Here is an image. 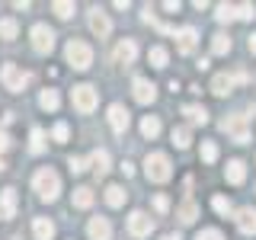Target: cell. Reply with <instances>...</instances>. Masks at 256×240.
I'll list each match as a JSON object with an SVG mask.
<instances>
[{"label": "cell", "instance_id": "cell-1", "mask_svg": "<svg viewBox=\"0 0 256 240\" xmlns=\"http://www.w3.org/2000/svg\"><path fill=\"white\" fill-rule=\"evenodd\" d=\"M32 189L38 192V198H45V202H54V198H58V192H61L58 173H54L52 166H42V170L32 176Z\"/></svg>", "mask_w": 256, "mask_h": 240}, {"label": "cell", "instance_id": "cell-2", "mask_svg": "<svg viewBox=\"0 0 256 240\" xmlns=\"http://www.w3.org/2000/svg\"><path fill=\"white\" fill-rule=\"evenodd\" d=\"M144 173H148L150 182H166L173 176V166H170V157L160 154V150H154V154L144 157Z\"/></svg>", "mask_w": 256, "mask_h": 240}, {"label": "cell", "instance_id": "cell-3", "mask_svg": "<svg viewBox=\"0 0 256 240\" xmlns=\"http://www.w3.org/2000/svg\"><path fill=\"white\" fill-rule=\"evenodd\" d=\"M64 58H68L70 68H77V70H86L93 64V48L84 42V38H70L68 48H64Z\"/></svg>", "mask_w": 256, "mask_h": 240}, {"label": "cell", "instance_id": "cell-4", "mask_svg": "<svg viewBox=\"0 0 256 240\" xmlns=\"http://www.w3.org/2000/svg\"><path fill=\"white\" fill-rule=\"evenodd\" d=\"M70 102H74V109L80 112V116H90V112L96 109V102H100V93H96L90 84H80V86L70 90Z\"/></svg>", "mask_w": 256, "mask_h": 240}, {"label": "cell", "instance_id": "cell-5", "mask_svg": "<svg viewBox=\"0 0 256 240\" xmlns=\"http://www.w3.org/2000/svg\"><path fill=\"white\" fill-rule=\"evenodd\" d=\"M221 128L224 132L230 134V138H234L237 144H246L250 141V128H246V116H228L221 122Z\"/></svg>", "mask_w": 256, "mask_h": 240}, {"label": "cell", "instance_id": "cell-6", "mask_svg": "<svg viewBox=\"0 0 256 240\" xmlns=\"http://www.w3.org/2000/svg\"><path fill=\"white\" fill-rule=\"evenodd\" d=\"M0 80H4V86L10 93H20L22 86L29 84V74H22L16 64H4V70H0Z\"/></svg>", "mask_w": 256, "mask_h": 240}, {"label": "cell", "instance_id": "cell-7", "mask_svg": "<svg viewBox=\"0 0 256 240\" xmlns=\"http://www.w3.org/2000/svg\"><path fill=\"white\" fill-rule=\"evenodd\" d=\"M29 36H32V48H36L38 54H48V52L54 48V32L48 29L45 22H38V26H32V32H29Z\"/></svg>", "mask_w": 256, "mask_h": 240}, {"label": "cell", "instance_id": "cell-8", "mask_svg": "<svg viewBox=\"0 0 256 240\" xmlns=\"http://www.w3.org/2000/svg\"><path fill=\"white\" fill-rule=\"evenodd\" d=\"M132 93H134V100H138V102H144V106L157 100V86L150 84L148 77H134L132 80Z\"/></svg>", "mask_w": 256, "mask_h": 240}, {"label": "cell", "instance_id": "cell-9", "mask_svg": "<svg viewBox=\"0 0 256 240\" xmlns=\"http://www.w3.org/2000/svg\"><path fill=\"white\" fill-rule=\"evenodd\" d=\"M128 230H132V237H148L154 230V221L148 218V212H132L128 214Z\"/></svg>", "mask_w": 256, "mask_h": 240}, {"label": "cell", "instance_id": "cell-10", "mask_svg": "<svg viewBox=\"0 0 256 240\" xmlns=\"http://www.w3.org/2000/svg\"><path fill=\"white\" fill-rule=\"evenodd\" d=\"M128 122H132V118H128V109L122 106V102H112V106H109V125H112V132L125 134L128 132Z\"/></svg>", "mask_w": 256, "mask_h": 240}, {"label": "cell", "instance_id": "cell-11", "mask_svg": "<svg viewBox=\"0 0 256 240\" xmlns=\"http://www.w3.org/2000/svg\"><path fill=\"white\" fill-rule=\"evenodd\" d=\"M134 58H138V42H134V38H122V42L116 45L112 61H116V64H132Z\"/></svg>", "mask_w": 256, "mask_h": 240}, {"label": "cell", "instance_id": "cell-12", "mask_svg": "<svg viewBox=\"0 0 256 240\" xmlns=\"http://www.w3.org/2000/svg\"><path fill=\"white\" fill-rule=\"evenodd\" d=\"M196 42H198V32L192 26L176 32V52H180V54H192V52H196Z\"/></svg>", "mask_w": 256, "mask_h": 240}, {"label": "cell", "instance_id": "cell-13", "mask_svg": "<svg viewBox=\"0 0 256 240\" xmlns=\"http://www.w3.org/2000/svg\"><path fill=\"white\" fill-rule=\"evenodd\" d=\"M86 234H90V240H112V224H109V218H90V224H86Z\"/></svg>", "mask_w": 256, "mask_h": 240}, {"label": "cell", "instance_id": "cell-14", "mask_svg": "<svg viewBox=\"0 0 256 240\" xmlns=\"http://www.w3.org/2000/svg\"><path fill=\"white\" fill-rule=\"evenodd\" d=\"M90 29H93L96 38H106L109 32H112V20H109L102 10H93V13H90Z\"/></svg>", "mask_w": 256, "mask_h": 240}, {"label": "cell", "instance_id": "cell-15", "mask_svg": "<svg viewBox=\"0 0 256 240\" xmlns=\"http://www.w3.org/2000/svg\"><path fill=\"white\" fill-rule=\"evenodd\" d=\"M237 228H240V234H256V208H240L237 212Z\"/></svg>", "mask_w": 256, "mask_h": 240}, {"label": "cell", "instance_id": "cell-16", "mask_svg": "<svg viewBox=\"0 0 256 240\" xmlns=\"http://www.w3.org/2000/svg\"><path fill=\"white\" fill-rule=\"evenodd\" d=\"M224 176H228L230 186H240V182L246 180V164H244V160H230L228 170H224Z\"/></svg>", "mask_w": 256, "mask_h": 240}, {"label": "cell", "instance_id": "cell-17", "mask_svg": "<svg viewBox=\"0 0 256 240\" xmlns=\"http://www.w3.org/2000/svg\"><path fill=\"white\" fill-rule=\"evenodd\" d=\"M234 84H237L234 74H218V77L212 80V93L214 96H228L230 90H234Z\"/></svg>", "mask_w": 256, "mask_h": 240}, {"label": "cell", "instance_id": "cell-18", "mask_svg": "<svg viewBox=\"0 0 256 240\" xmlns=\"http://www.w3.org/2000/svg\"><path fill=\"white\" fill-rule=\"evenodd\" d=\"M90 164H93V173L96 176H106L109 173V164H112V157H109V150H93V157H90Z\"/></svg>", "mask_w": 256, "mask_h": 240}, {"label": "cell", "instance_id": "cell-19", "mask_svg": "<svg viewBox=\"0 0 256 240\" xmlns=\"http://www.w3.org/2000/svg\"><path fill=\"white\" fill-rule=\"evenodd\" d=\"M0 214H4V218H13L16 214V189L0 192Z\"/></svg>", "mask_w": 256, "mask_h": 240}, {"label": "cell", "instance_id": "cell-20", "mask_svg": "<svg viewBox=\"0 0 256 240\" xmlns=\"http://www.w3.org/2000/svg\"><path fill=\"white\" fill-rule=\"evenodd\" d=\"M32 234H36V240H52L54 237V224L48 218H36L32 221Z\"/></svg>", "mask_w": 256, "mask_h": 240}, {"label": "cell", "instance_id": "cell-21", "mask_svg": "<svg viewBox=\"0 0 256 240\" xmlns=\"http://www.w3.org/2000/svg\"><path fill=\"white\" fill-rule=\"evenodd\" d=\"M176 218H180L182 224H192V221L198 218V205L192 202V198H186V202L180 205V212H176Z\"/></svg>", "mask_w": 256, "mask_h": 240}, {"label": "cell", "instance_id": "cell-22", "mask_svg": "<svg viewBox=\"0 0 256 240\" xmlns=\"http://www.w3.org/2000/svg\"><path fill=\"white\" fill-rule=\"evenodd\" d=\"M182 116H186L192 125H205L208 122V109L205 106H182Z\"/></svg>", "mask_w": 256, "mask_h": 240}, {"label": "cell", "instance_id": "cell-23", "mask_svg": "<svg viewBox=\"0 0 256 240\" xmlns=\"http://www.w3.org/2000/svg\"><path fill=\"white\" fill-rule=\"evenodd\" d=\"M70 198H74V208H90L93 205V189L90 186H77Z\"/></svg>", "mask_w": 256, "mask_h": 240}, {"label": "cell", "instance_id": "cell-24", "mask_svg": "<svg viewBox=\"0 0 256 240\" xmlns=\"http://www.w3.org/2000/svg\"><path fill=\"white\" fill-rule=\"evenodd\" d=\"M141 134L154 141L157 134H160V118H157V116H144V118H141Z\"/></svg>", "mask_w": 256, "mask_h": 240}, {"label": "cell", "instance_id": "cell-25", "mask_svg": "<svg viewBox=\"0 0 256 240\" xmlns=\"http://www.w3.org/2000/svg\"><path fill=\"white\" fill-rule=\"evenodd\" d=\"M170 138H173V144H176V148L182 150V148H189V141H192V132H189L186 125H173Z\"/></svg>", "mask_w": 256, "mask_h": 240}, {"label": "cell", "instance_id": "cell-26", "mask_svg": "<svg viewBox=\"0 0 256 240\" xmlns=\"http://www.w3.org/2000/svg\"><path fill=\"white\" fill-rule=\"evenodd\" d=\"M38 106L48 109V112H54V109L61 106V96H58V90H42V96H38Z\"/></svg>", "mask_w": 256, "mask_h": 240}, {"label": "cell", "instance_id": "cell-27", "mask_svg": "<svg viewBox=\"0 0 256 240\" xmlns=\"http://www.w3.org/2000/svg\"><path fill=\"white\" fill-rule=\"evenodd\" d=\"M125 196H128V192H125L122 186H106V202H109L112 208H122V205H125Z\"/></svg>", "mask_w": 256, "mask_h": 240}, {"label": "cell", "instance_id": "cell-28", "mask_svg": "<svg viewBox=\"0 0 256 240\" xmlns=\"http://www.w3.org/2000/svg\"><path fill=\"white\" fill-rule=\"evenodd\" d=\"M16 32H20L16 20H13V16H4V20H0V38H6V42H10V38H16Z\"/></svg>", "mask_w": 256, "mask_h": 240}, {"label": "cell", "instance_id": "cell-29", "mask_svg": "<svg viewBox=\"0 0 256 240\" xmlns=\"http://www.w3.org/2000/svg\"><path fill=\"white\" fill-rule=\"evenodd\" d=\"M148 61L154 64V68H166V61H170V54H166V48H160V45H154L148 52Z\"/></svg>", "mask_w": 256, "mask_h": 240}, {"label": "cell", "instance_id": "cell-30", "mask_svg": "<svg viewBox=\"0 0 256 240\" xmlns=\"http://www.w3.org/2000/svg\"><path fill=\"white\" fill-rule=\"evenodd\" d=\"M214 20H218V22H234V20H237V6H234V4H218Z\"/></svg>", "mask_w": 256, "mask_h": 240}, {"label": "cell", "instance_id": "cell-31", "mask_svg": "<svg viewBox=\"0 0 256 240\" xmlns=\"http://www.w3.org/2000/svg\"><path fill=\"white\" fill-rule=\"evenodd\" d=\"M212 52H214V54H228V52H230V38L224 36V32L212 36Z\"/></svg>", "mask_w": 256, "mask_h": 240}, {"label": "cell", "instance_id": "cell-32", "mask_svg": "<svg viewBox=\"0 0 256 240\" xmlns=\"http://www.w3.org/2000/svg\"><path fill=\"white\" fill-rule=\"evenodd\" d=\"M52 10L61 16V20H70V16H74V4H70V0H54L52 4Z\"/></svg>", "mask_w": 256, "mask_h": 240}, {"label": "cell", "instance_id": "cell-33", "mask_svg": "<svg viewBox=\"0 0 256 240\" xmlns=\"http://www.w3.org/2000/svg\"><path fill=\"white\" fill-rule=\"evenodd\" d=\"M202 160L205 164H214V160H218V144L214 141H202Z\"/></svg>", "mask_w": 256, "mask_h": 240}, {"label": "cell", "instance_id": "cell-34", "mask_svg": "<svg viewBox=\"0 0 256 240\" xmlns=\"http://www.w3.org/2000/svg\"><path fill=\"white\" fill-rule=\"evenodd\" d=\"M42 148H45V132H42V128H32V144H29V150H32V154H38Z\"/></svg>", "mask_w": 256, "mask_h": 240}, {"label": "cell", "instance_id": "cell-35", "mask_svg": "<svg viewBox=\"0 0 256 240\" xmlns=\"http://www.w3.org/2000/svg\"><path fill=\"white\" fill-rule=\"evenodd\" d=\"M52 138L58 141V144L68 141V138H70V128H68V122H58V125H54V128H52Z\"/></svg>", "mask_w": 256, "mask_h": 240}, {"label": "cell", "instance_id": "cell-36", "mask_svg": "<svg viewBox=\"0 0 256 240\" xmlns=\"http://www.w3.org/2000/svg\"><path fill=\"white\" fill-rule=\"evenodd\" d=\"M212 205H214V212H218V214H230V212H234V205H230L224 196H214V198H212Z\"/></svg>", "mask_w": 256, "mask_h": 240}, {"label": "cell", "instance_id": "cell-37", "mask_svg": "<svg viewBox=\"0 0 256 240\" xmlns=\"http://www.w3.org/2000/svg\"><path fill=\"white\" fill-rule=\"evenodd\" d=\"M196 240H224L221 237V230H214V228H205V230H198Z\"/></svg>", "mask_w": 256, "mask_h": 240}, {"label": "cell", "instance_id": "cell-38", "mask_svg": "<svg viewBox=\"0 0 256 240\" xmlns=\"http://www.w3.org/2000/svg\"><path fill=\"white\" fill-rule=\"evenodd\" d=\"M256 10H253V4H240L237 6V20H253Z\"/></svg>", "mask_w": 256, "mask_h": 240}, {"label": "cell", "instance_id": "cell-39", "mask_svg": "<svg viewBox=\"0 0 256 240\" xmlns=\"http://www.w3.org/2000/svg\"><path fill=\"white\" fill-rule=\"evenodd\" d=\"M68 166H70V173H84V170H86V160H84V157H70Z\"/></svg>", "mask_w": 256, "mask_h": 240}, {"label": "cell", "instance_id": "cell-40", "mask_svg": "<svg viewBox=\"0 0 256 240\" xmlns=\"http://www.w3.org/2000/svg\"><path fill=\"white\" fill-rule=\"evenodd\" d=\"M154 208H157L160 214H164L166 208H170V198H166V196H154Z\"/></svg>", "mask_w": 256, "mask_h": 240}, {"label": "cell", "instance_id": "cell-41", "mask_svg": "<svg viewBox=\"0 0 256 240\" xmlns=\"http://www.w3.org/2000/svg\"><path fill=\"white\" fill-rule=\"evenodd\" d=\"M6 148H10V138H6V132L0 128V150H6Z\"/></svg>", "mask_w": 256, "mask_h": 240}, {"label": "cell", "instance_id": "cell-42", "mask_svg": "<svg viewBox=\"0 0 256 240\" xmlns=\"http://www.w3.org/2000/svg\"><path fill=\"white\" fill-rule=\"evenodd\" d=\"M164 10H170V13H180V4H173V0H166V4H164Z\"/></svg>", "mask_w": 256, "mask_h": 240}, {"label": "cell", "instance_id": "cell-43", "mask_svg": "<svg viewBox=\"0 0 256 240\" xmlns=\"http://www.w3.org/2000/svg\"><path fill=\"white\" fill-rule=\"evenodd\" d=\"M250 52L256 54V32H253V36H250Z\"/></svg>", "mask_w": 256, "mask_h": 240}]
</instances>
